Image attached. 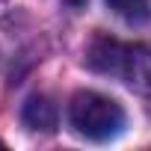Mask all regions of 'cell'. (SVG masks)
I'll list each match as a JSON object with an SVG mask.
<instances>
[{"instance_id": "obj_1", "label": "cell", "mask_w": 151, "mask_h": 151, "mask_svg": "<svg viewBox=\"0 0 151 151\" xmlns=\"http://www.w3.org/2000/svg\"><path fill=\"white\" fill-rule=\"evenodd\" d=\"M86 62L101 74L119 77L130 89L151 95V45H122L98 36L86 50Z\"/></svg>"}, {"instance_id": "obj_2", "label": "cell", "mask_w": 151, "mask_h": 151, "mask_svg": "<svg viewBox=\"0 0 151 151\" xmlns=\"http://www.w3.org/2000/svg\"><path fill=\"white\" fill-rule=\"evenodd\" d=\"M68 122L80 136H86L92 142H107L124 130V110L119 101H113L101 92L83 89L68 104Z\"/></svg>"}, {"instance_id": "obj_3", "label": "cell", "mask_w": 151, "mask_h": 151, "mask_svg": "<svg viewBox=\"0 0 151 151\" xmlns=\"http://www.w3.org/2000/svg\"><path fill=\"white\" fill-rule=\"evenodd\" d=\"M24 124L33 130H53L56 127V107L45 95H33L24 104Z\"/></svg>"}, {"instance_id": "obj_4", "label": "cell", "mask_w": 151, "mask_h": 151, "mask_svg": "<svg viewBox=\"0 0 151 151\" xmlns=\"http://www.w3.org/2000/svg\"><path fill=\"white\" fill-rule=\"evenodd\" d=\"M107 6L127 24H145L151 18V0H107Z\"/></svg>"}, {"instance_id": "obj_5", "label": "cell", "mask_w": 151, "mask_h": 151, "mask_svg": "<svg viewBox=\"0 0 151 151\" xmlns=\"http://www.w3.org/2000/svg\"><path fill=\"white\" fill-rule=\"evenodd\" d=\"M65 3H68V6H83L86 0H65Z\"/></svg>"}]
</instances>
